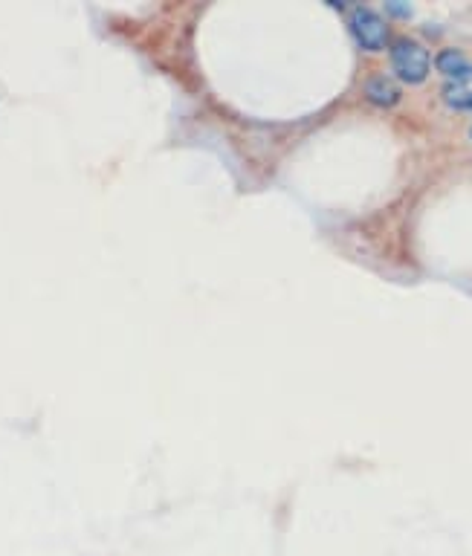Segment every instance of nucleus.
<instances>
[{"label":"nucleus","instance_id":"4","mask_svg":"<svg viewBox=\"0 0 472 556\" xmlns=\"http://www.w3.org/2000/svg\"><path fill=\"white\" fill-rule=\"evenodd\" d=\"M365 96H368L374 105H383V108H389V105H394V102L400 99V90H397L394 82H389L386 76H374V79H368V82H365Z\"/></svg>","mask_w":472,"mask_h":556},{"label":"nucleus","instance_id":"3","mask_svg":"<svg viewBox=\"0 0 472 556\" xmlns=\"http://www.w3.org/2000/svg\"><path fill=\"white\" fill-rule=\"evenodd\" d=\"M444 99L455 111H472V64L455 79H449L444 87Z\"/></svg>","mask_w":472,"mask_h":556},{"label":"nucleus","instance_id":"2","mask_svg":"<svg viewBox=\"0 0 472 556\" xmlns=\"http://www.w3.org/2000/svg\"><path fill=\"white\" fill-rule=\"evenodd\" d=\"M351 32L354 38L360 41L362 50H383L386 47V38H389V29L383 24V18L371 9H354L351 12Z\"/></svg>","mask_w":472,"mask_h":556},{"label":"nucleus","instance_id":"1","mask_svg":"<svg viewBox=\"0 0 472 556\" xmlns=\"http://www.w3.org/2000/svg\"><path fill=\"white\" fill-rule=\"evenodd\" d=\"M391 67L394 73L406 84H420L429 76L432 58L426 53V47H420L412 38H400L391 47Z\"/></svg>","mask_w":472,"mask_h":556},{"label":"nucleus","instance_id":"5","mask_svg":"<svg viewBox=\"0 0 472 556\" xmlns=\"http://www.w3.org/2000/svg\"><path fill=\"white\" fill-rule=\"evenodd\" d=\"M467 67H470V64H467V58L461 56V53H455V50H444V53L438 56V70H441L444 76H449V79L461 76Z\"/></svg>","mask_w":472,"mask_h":556}]
</instances>
